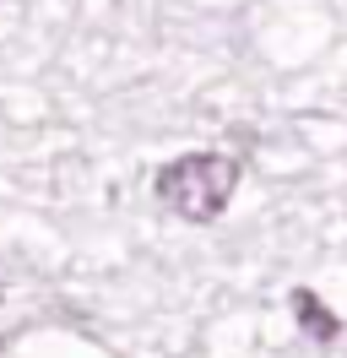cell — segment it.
Masks as SVG:
<instances>
[{
  "label": "cell",
  "instance_id": "cell-2",
  "mask_svg": "<svg viewBox=\"0 0 347 358\" xmlns=\"http://www.w3.org/2000/svg\"><path fill=\"white\" fill-rule=\"evenodd\" d=\"M293 315H299V326L315 342H337L342 336V315H331L320 304V293H309V288H293Z\"/></svg>",
  "mask_w": 347,
  "mask_h": 358
},
{
  "label": "cell",
  "instance_id": "cell-1",
  "mask_svg": "<svg viewBox=\"0 0 347 358\" xmlns=\"http://www.w3.org/2000/svg\"><path fill=\"white\" fill-rule=\"evenodd\" d=\"M239 190V163L228 152H185L157 169V201L185 223H217Z\"/></svg>",
  "mask_w": 347,
  "mask_h": 358
}]
</instances>
